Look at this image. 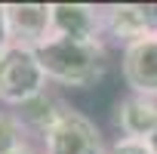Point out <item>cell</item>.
I'll use <instances>...</instances> for the list:
<instances>
[{"instance_id":"1","label":"cell","mask_w":157,"mask_h":154,"mask_svg":"<svg viewBox=\"0 0 157 154\" xmlns=\"http://www.w3.org/2000/svg\"><path fill=\"white\" fill-rule=\"evenodd\" d=\"M46 80L62 87H93L108 71V52L102 40H62L52 37L46 46L37 49Z\"/></svg>"},{"instance_id":"2","label":"cell","mask_w":157,"mask_h":154,"mask_svg":"<svg viewBox=\"0 0 157 154\" xmlns=\"http://www.w3.org/2000/svg\"><path fill=\"white\" fill-rule=\"evenodd\" d=\"M46 90V74L34 49L10 46L3 68H0V102L6 105H22Z\"/></svg>"},{"instance_id":"3","label":"cell","mask_w":157,"mask_h":154,"mask_svg":"<svg viewBox=\"0 0 157 154\" xmlns=\"http://www.w3.org/2000/svg\"><path fill=\"white\" fill-rule=\"evenodd\" d=\"M43 154H105V139L86 114L71 108L43 136Z\"/></svg>"},{"instance_id":"4","label":"cell","mask_w":157,"mask_h":154,"mask_svg":"<svg viewBox=\"0 0 157 154\" xmlns=\"http://www.w3.org/2000/svg\"><path fill=\"white\" fill-rule=\"evenodd\" d=\"M6 28H10V46L37 52L52 40V3H10Z\"/></svg>"},{"instance_id":"5","label":"cell","mask_w":157,"mask_h":154,"mask_svg":"<svg viewBox=\"0 0 157 154\" xmlns=\"http://www.w3.org/2000/svg\"><path fill=\"white\" fill-rule=\"evenodd\" d=\"M99 13H102V31L111 34L114 40H123V46L157 34V6L111 3V6H99Z\"/></svg>"},{"instance_id":"6","label":"cell","mask_w":157,"mask_h":154,"mask_svg":"<svg viewBox=\"0 0 157 154\" xmlns=\"http://www.w3.org/2000/svg\"><path fill=\"white\" fill-rule=\"evenodd\" d=\"M120 71L132 93L157 99V34L126 43L120 56Z\"/></svg>"},{"instance_id":"7","label":"cell","mask_w":157,"mask_h":154,"mask_svg":"<svg viewBox=\"0 0 157 154\" xmlns=\"http://www.w3.org/2000/svg\"><path fill=\"white\" fill-rule=\"evenodd\" d=\"M102 13L90 3H52V37L62 40H102Z\"/></svg>"},{"instance_id":"8","label":"cell","mask_w":157,"mask_h":154,"mask_svg":"<svg viewBox=\"0 0 157 154\" xmlns=\"http://www.w3.org/2000/svg\"><path fill=\"white\" fill-rule=\"evenodd\" d=\"M114 123L123 133V139L148 142V136L157 129V99L139 96V93L123 96L114 108Z\"/></svg>"},{"instance_id":"9","label":"cell","mask_w":157,"mask_h":154,"mask_svg":"<svg viewBox=\"0 0 157 154\" xmlns=\"http://www.w3.org/2000/svg\"><path fill=\"white\" fill-rule=\"evenodd\" d=\"M65 111H71V108H68L56 93L43 90L40 96L22 102V105L16 108V117H19V123L25 126V133H40V136H46V133L52 129V123H56Z\"/></svg>"},{"instance_id":"10","label":"cell","mask_w":157,"mask_h":154,"mask_svg":"<svg viewBox=\"0 0 157 154\" xmlns=\"http://www.w3.org/2000/svg\"><path fill=\"white\" fill-rule=\"evenodd\" d=\"M22 145H25V126L19 123L16 114L0 111V154H13Z\"/></svg>"},{"instance_id":"11","label":"cell","mask_w":157,"mask_h":154,"mask_svg":"<svg viewBox=\"0 0 157 154\" xmlns=\"http://www.w3.org/2000/svg\"><path fill=\"white\" fill-rule=\"evenodd\" d=\"M105 154H154L148 148V142H139V139H117L111 148H105Z\"/></svg>"},{"instance_id":"12","label":"cell","mask_w":157,"mask_h":154,"mask_svg":"<svg viewBox=\"0 0 157 154\" xmlns=\"http://www.w3.org/2000/svg\"><path fill=\"white\" fill-rule=\"evenodd\" d=\"M10 46V28H6V6H0V49Z\"/></svg>"},{"instance_id":"13","label":"cell","mask_w":157,"mask_h":154,"mask_svg":"<svg viewBox=\"0 0 157 154\" xmlns=\"http://www.w3.org/2000/svg\"><path fill=\"white\" fill-rule=\"evenodd\" d=\"M148 148H151V151H154V154H157V129H154V133H151V136H148Z\"/></svg>"},{"instance_id":"14","label":"cell","mask_w":157,"mask_h":154,"mask_svg":"<svg viewBox=\"0 0 157 154\" xmlns=\"http://www.w3.org/2000/svg\"><path fill=\"white\" fill-rule=\"evenodd\" d=\"M13 154H37V151H34V148H31V145H28V142H25V145H22V148H16V151H13Z\"/></svg>"}]
</instances>
